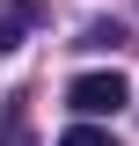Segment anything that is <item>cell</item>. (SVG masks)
<instances>
[{"label": "cell", "instance_id": "6da1fadb", "mask_svg": "<svg viewBox=\"0 0 139 146\" xmlns=\"http://www.w3.org/2000/svg\"><path fill=\"white\" fill-rule=\"evenodd\" d=\"M66 102L81 110V117H117V110L132 102V88H124V73H81L66 88Z\"/></svg>", "mask_w": 139, "mask_h": 146}, {"label": "cell", "instance_id": "7a4b0ae2", "mask_svg": "<svg viewBox=\"0 0 139 146\" xmlns=\"http://www.w3.org/2000/svg\"><path fill=\"white\" fill-rule=\"evenodd\" d=\"M37 22H44V7H37V0H0V51H15Z\"/></svg>", "mask_w": 139, "mask_h": 146}, {"label": "cell", "instance_id": "3957f363", "mask_svg": "<svg viewBox=\"0 0 139 146\" xmlns=\"http://www.w3.org/2000/svg\"><path fill=\"white\" fill-rule=\"evenodd\" d=\"M59 146H110V131H95V124H73V131H66Z\"/></svg>", "mask_w": 139, "mask_h": 146}]
</instances>
